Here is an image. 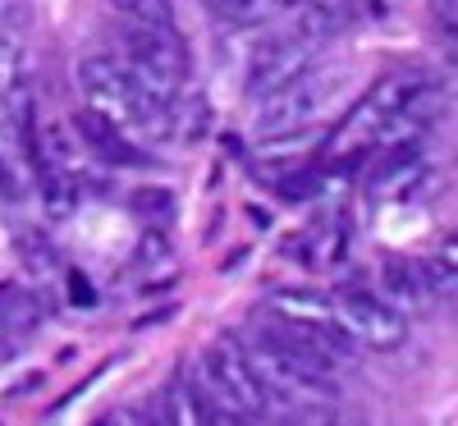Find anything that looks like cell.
I'll list each match as a JSON object with an SVG mask.
<instances>
[{"label":"cell","mask_w":458,"mask_h":426,"mask_svg":"<svg viewBox=\"0 0 458 426\" xmlns=\"http://www.w3.org/2000/svg\"><path fill=\"white\" fill-rule=\"evenodd\" d=\"M37 175V192H42V211L51 220H64L73 216V207H79V183H73L69 170H55V166H42L32 170Z\"/></svg>","instance_id":"8fae6325"},{"label":"cell","mask_w":458,"mask_h":426,"mask_svg":"<svg viewBox=\"0 0 458 426\" xmlns=\"http://www.w3.org/2000/svg\"><path fill=\"white\" fill-rule=\"evenodd\" d=\"M344 248H349V225H344V216H326L317 225H308L302 234L289 243V252L308 266V270H330L344 261Z\"/></svg>","instance_id":"52a82bcc"},{"label":"cell","mask_w":458,"mask_h":426,"mask_svg":"<svg viewBox=\"0 0 458 426\" xmlns=\"http://www.w3.org/2000/svg\"><path fill=\"white\" fill-rule=\"evenodd\" d=\"M133 207H138L142 216H170V192H161V188H142V192H133Z\"/></svg>","instance_id":"9a60e30c"},{"label":"cell","mask_w":458,"mask_h":426,"mask_svg":"<svg viewBox=\"0 0 458 426\" xmlns=\"http://www.w3.org/2000/svg\"><path fill=\"white\" fill-rule=\"evenodd\" d=\"M339 83H344V73H339V69H335V73H317V69H308V73H298L293 83L276 88L271 97H261V101H257V138L302 133V129H308L317 115L335 101Z\"/></svg>","instance_id":"277c9868"},{"label":"cell","mask_w":458,"mask_h":426,"mask_svg":"<svg viewBox=\"0 0 458 426\" xmlns=\"http://www.w3.org/2000/svg\"><path fill=\"white\" fill-rule=\"evenodd\" d=\"M124 23H142V28H179L170 0H114Z\"/></svg>","instance_id":"5bb4252c"},{"label":"cell","mask_w":458,"mask_h":426,"mask_svg":"<svg viewBox=\"0 0 458 426\" xmlns=\"http://www.w3.org/2000/svg\"><path fill=\"white\" fill-rule=\"evenodd\" d=\"M335 317H339L344 330H349V339L358 348H371V354H394V348H403V339H408V312H399L390 298H380L371 289H358V285L335 298Z\"/></svg>","instance_id":"5b68a950"},{"label":"cell","mask_w":458,"mask_h":426,"mask_svg":"<svg viewBox=\"0 0 458 426\" xmlns=\"http://www.w3.org/2000/svg\"><path fill=\"white\" fill-rule=\"evenodd\" d=\"M380 280H386V298L399 307V312H427L431 307V294H427V285H422L412 261H386Z\"/></svg>","instance_id":"30bf717a"},{"label":"cell","mask_w":458,"mask_h":426,"mask_svg":"<svg viewBox=\"0 0 458 426\" xmlns=\"http://www.w3.org/2000/svg\"><path fill=\"white\" fill-rule=\"evenodd\" d=\"M243 348V358L261 385V395L271 408L280 413H293V417H308V422H330L335 413V371H321L312 362H302L293 354H284V348L276 344H261V339H248L239 344Z\"/></svg>","instance_id":"7a4b0ae2"},{"label":"cell","mask_w":458,"mask_h":426,"mask_svg":"<svg viewBox=\"0 0 458 426\" xmlns=\"http://www.w3.org/2000/svg\"><path fill=\"white\" fill-rule=\"evenodd\" d=\"M436 19L445 23V37H454V0H436Z\"/></svg>","instance_id":"e0dca14e"},{"label":"cell","mask_w":458,"mask_h":426,"mask_svg":"<svg viewBox=\"0 0 458 426\" xmlns=\"http://www.w3.org/2000/svg\"><path fill=\"white\" fill-rule=\"evenodd\" d=\"M266 312H276L284 321H298V326H339L335 302L317 289H271Z\"/></svg>","instance_id":"9c48e42d"},{"label":"cell","mask_w":458,"mask_h":426,"mask_svg":"<svg viewBox=\"0 0 458 426\" xmlns=\"http://www.w3.org/2000/svg\"><path fill=\"white\" fill-rule=\"evenodd\" d=\"M202 5L216 23H229V28H257L271 14V0H202Z\"/></svg>","instance_id":"4fadbf2b"},{"label":"cell","mask_w":458,"mask_h":426,"mask_svg":"<svg viewBox=\"0 0 458 426\" xmlns=\"http://www.w3.org/2000/svg\"><path fill=\"white\" fill-rule=\"evenodd\" d=\"M417 276H422L431 302H454V243H445V252L427 257V261H412Z\"/></svg>","instance_id":"7c38bea8"},{"label":"cell","mask_w":458,"mask_h":426,"mask_svg":"<svg viewBox=\"0 0 458 426\" xmlns=\"http://www.w3.org/2000/svg\"><path fill=\"white\" fill-rule=\"evenodd\" d=\"M198 380H202V390H207L220 422H261L266 413H271V404H266L261 385H257L243 348L234 339H216L207 348Z\"/></svg>","instance_id":"3957f363"},{"label":"cell","mask_w":458,"mask_h":426,"mask_svg":"<svg viewBox=\"0 0 458 426\" xmlns=\"http://www.w3.org/2000/svg\"><path fill=\"white\" fill-rule=\"evenodd\" d=\"M73 133H79L106 166H147V151L124 129H114L110 120H101V115H92V110L73 120Z\"/></svg>","instance_id":"ba28073f"},{"label":"cell","mask_w":458,"mask_h":426,"mask_svg":"<svg viewBox=\"0 0 458 426\" xmlns=\"http://www.w3.org/2000/svg\"><path fill=\"white\" fill-rule=\"evenodd\" d=\"M19 248H23V257H28L32 266H37V261H42V266H51V261H55V252H51L42 239L32 243V234H19Z\"/></svg>","instance_id":"2e32d148"},{"label":"cell","mask_w":458,"mask_h":426,"mask_svg":"<svg viewBox=\"0 0 458 426\" xmlns=\"http://www.w3.org/2000/svg\"><path fill=\"white\" fill-rule=\"evenodd\" d=\"M79 88H83L88 110L101 115V120H110L114 129L138 133L147 142L174 138V106L147 97L120 55H110V51L83 55L79 60Z\"/></svg>","instance_id":"6da1fadb"},{"label":"cell","mask_w":458,"mask_h":426,"mask_svg":"<svg viewBox=\"0 0 458 426\" xmlns=\"http://www.w3.org/2000/svg\"><path fill=\"white\" fill-rule=\"evenodd\" d=\"M317 64V42L312 37H302V32H284V37H271L248 64V97L261 101V97H271L276 88L293 83L298 73H308Z\"/></svg>","instance_id":"8992f818"}]
</instances>
